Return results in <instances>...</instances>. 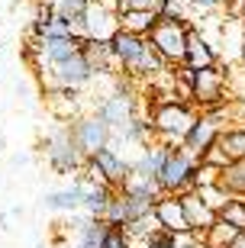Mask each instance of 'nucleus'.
<instances>
[{
  "mask_svg": "<svg viewBox=\"0 0 245 248\" xmlns=\"http://www.w3.org/2000/svg\"><path fill=\"white\" fill-rule=\"evenodd\" d=\"M110 46H113V55H116V68H123L126 78H158V74H164L171 68L158 55V48L148 42V36L129 32L123 26L110 39Z\"/></svg>",
  "mask_w": 245,
  "mask_h": 248,
  "instance_id": "nucleus-1",
  "label": "nucleus"
},
{
  "mask_svg": "<svg viewBox=\"0 0 245 248\" xmlns=\"http://www.w3.org/2000/svg\"><path fill=\"white\" fill-rule=\"evenodd\" d=\"M194 123H197V110L187 100H181V97L164 100L162 107L152 110V132H155V139H162L168 145H184V139H187Z\"/></svg>",
  "mask_w": 245,
  "mask_h": 248,
  "instance_id": "nucleus-2",
  "label": "nucleus"
},
{
  "mask_svg": "<svg viewBox=\"0 0 245 248\" xmlns=\"http://www.w3.org/2000/svg\"><path fill=\"white\" fill-rule=\"evenodd\" d=\"M46 158H49V165H52V171H58V174H81L84 171L87 155L81 152L78 139H74L71 123L55 126L46 136Z\"/></svg>",
  "mask_w": 245,
  "mask_h": 248,
  "instance_id": "nucleus-3",
  "label": "nucleus"
},
{
  "mask_svg": "<svg viewBox=\"0 0 245 248\" xmlns=\"http://www.w3.org/2000/svg\"><path fill=\"white\" fill-rule=\"evenodd\" d=\"M187 32H191V23H187V19L162 16V13H158V23H155L152 32H148V42L158 48V55L171 64V68L174 64L181 68L184 55H187Z\"/></svg>",
  "mask_w": 245,
  "mask_h": 248,
  "instance_id": "nucleus-4",
  "label": "nucleus"
},
{
  "mask_svg": "<svg viewBox=\"0 0 245 248\" xmlns=\"http://www.w3.org/2000/svg\"><path fill=\"white\" fill-rule=\"evenodd\" d=\"M197 165L200 158L191 155L184 145H174L158 171V184L164 193H187L197 187Z\"/></svg>",
  "mask_w": 245,
  "mask_h": 248,
  "instance_id": "nucleus-5",
  "label": "nucleus"
},
{
  "mask_svg": "<svg viewBox=\"0 0 245 248\" xmlns=\"http://www.w3.org/2000/svg\"><path fill=\"white\" fill-rule=\"evenodd\" d=\"M91 81H94V71H91V64H87V58H84L81 52H74V55L42 68V84L49 87V93L81 91V87H87Z\"/></svg>",
  "mask_w": 245,
  "mask_h": 248,
  "instance_id": "nucleus-6",
  "label": "nucleus"
},
{
  "mask_svg": "<svg viewBox=\"0 0 245 248\" xmlns=\"http://www.w3.org/2000/svg\"><path fill=\"white\" fill-rule=\"evenodd\" d=\"M81 174L91 177V181H103V184L119 190L123 181L132 174V161H126V158L119 155L116 145H113V139H110V145H103V148H97L94 155H87V165H84Z\"/></svg>",
  "mask_w": 245,
  "mask_h": 248,
  "instance_id": "nucleus-7",
  "label": "nucleus"
},
{
  "mask_svg": "<svg viewBox=\"0 0 245 248\" xmlns=\"http://www.w3.org/2000/svg\"><path fill=\"white\" fill-rule=\"evenodd\" d=\"M191 100L200 110L226 100V71L219 68V62L207 68H191Z\"/></svg>",
  "mask_w": 245,
  "mask_h": 248,
  "instance_id": "nucleus-8",
  "label": "nucleus"
},
{
  "mask_svg": "<svg viewBox=\"0 0 245 248\" xmlns=\"http://www.w3.org/2000/svg\"><path fill=\"white\" fill-rule=\"evenodd\" d=\"M94 110L107 120V126L113 129V136H123L126 126L136 120V97L129 93L126 81H116V91H110Z\"/></svg>",
  "mask_w": 245,
  "mask_h": 248,
  "instance_id": "nucleus-9",
  "label": "nucleus"
},
{
  "mask_svg": "<svg viewBox=\"0 0 245 248\" xmlns=\"http://www.w3.org/2000/svg\"><path fill=\"white\" fill-rule=\"evenodd\" d=\"M223 116H226V100L216 103V107L200 110L197 113V123L191 126V132H187V139H184V148H187L191 155L200 158L219 139V132H223Z\"/></svg>",
  "mask_w": 245,
  "mask_h": 248,
  "instance_id": "nucleus-10",
  "label": "nucleus"
},
{
  "mask_svg": "<svg viewBox=\"0 0 245 248\" xmlns=\"http://www.w3.org/2000/svg\"><path fill=\"white\" fill-rule=\"evenodd\" d=\"M78 32L84 39H100V42H110V39L119 32V13L107 10L100 0H91L84 7L81 19H78Z\"/></svg>",
  "mask_w": 245,
  "mask_h": 248,
  "instance_id": "nucleus-11",
  "label": "nucleus"
},
{
  "mask_svg": "<svg viewBox=\"0 0 245 248\" xmlns=\"http://www.w3.org/2000/svg\"><path fill=\"white\" fill-rule=\"evenodd\" d=\"M71 129H74V139H78V145H81L84 155H94L97 148L110 145V139H113V129L107 126V120H103L97 110L84 113V116H74Z\"/></svg>",
  "mask_w": 245,
  "mask_h": 248,
  "instance_id": "nucleus-12",
  "label": "nucleus"
},
{
  "mask_svg": "<svg viewBox=\"0 0 245 248\" xmlns=\"http://www.w3.org/2000/svg\"><path fill=\"white\" fill-rule=\"evenodd\" d=\"M155 216H158V222H162L164 229L178 232V235L194 232L191 219H187V210H184L181 193H162V197L155 200Z\"/></svg>",
  "mask_w": 245,
  "mask_h": 248,
  "instance_id": "nucleus-13",
  "label": "nucleus"
},
{
  "mask_svg": "<svg viewBox=\"0 0 245 248\" xmlns=\"http://www.w3.org/2000/svg\"><path fill=\"white\" fill-rule=\"evenodd\" d=\"M78 184H81V213L84 216H103L113 200V193L116 187L103 184V181H91V177H78Z\"/></svg>",
  "mask_w": 245,
  "mask_h": 248,
  "instance_id": "nucleus-14",
  "label": "nucleus"
},
{
  "mask_svg": "<svg viewBox=\"0 0 245 248\" xmlns=\"http://www.w3.org/2000/svg\"><path fill=\"white\" fill-rule=\"evenodd\" d=\"M168 152H171L168 142H162V139H155V142H152V139H148L146 145L139 148V158L132 161V171H136V174H146V177H158V171H162Z\"/></svg>",
  "mask_w": 245,
  "mask_h": 248,
  "instance_id": "nucleus-15",
  "label": "nucleus"
},
{
  "mask_svg": "<svg viewBox=\"0 0 245 248\" xmlns=\"http://www.w3.org/2000/svg\"><path fill=\"white\" fill-rule=\"evenodd\" d=\"M81 55L87 58L94 78L110 74L113 68H116V55H113V46H110V42H100V39H84V42H81Z\"/></svg>",
  "mask_w": 245,
  "mask_h": 248,
  "instance_id": "nucleus-16",
  "label": "nucleus"
},
{
  "mask_svg": "<svg viewBox=\"0 0 245 248\" xmlns=\"http://www.w3.org/2000/svg\"><path fill=\"white\" fill-rule=\"evenodd\" d=\"M181 200H184V210H187V219H191V226H194V232H207L213 222L219 219V213L210 206L203 197H200L197 190H187V193H181Z\"/></svg>",
  "mask_w": 245,
  "mask_h": 248,
  "instance_id": "nucleus-17",
  "label": "nucleus"
},
{
  "mask_svg": "<svg viewBox=\"0 0 245 248\" xmlns=\"http://www.w3.org/2000/svg\"><path fill=\"white\" fill-rule=\"evenodd\" d=\"M216 62H219V52L191 26V32H187V55H184V64H187V68H207V64H216Z\"/></svg>",
  "mask_w": 245,
  "mask_h": 248,
  "instance_id": "nucleus-18",
  "label": "nucleus"
},
{
  "mask_svg": "<svg viewBox=\"0 0 245 248\" xmlns=\"http://www.w3.org/2000/svg\"><path fill=\"white\" fill-rule=\"evenodd\" d=\"M42 206H46V210H55V213H74V210H81V184L74 181L71 187L42 193Z\"/></svg>",
  "mask_w": 245,
  "mask_h": 248,
  "instance_id": "nucleus-19",
  "label": "nucleus"
},
{
  "mask_svg": "<svg viewBox=\"0 0 245 248\" xmlns=\"http://www.w3.org/2000/svg\"><path fill=\"white\" fill-rule=\"evenodd\" d=\"M219 187L229 197H245V158H232L219 168Z\"/></svg>",
  "mask_w": 245,
  "mask_h": 248,
  "instance_id": "nucleus-20",
  "label": "nucleus"
},
{
  "mask_svg": "<svg viewBox=\"0 0 245 248\" xmlns=\"http://www.w3.org/2000/svg\"><path fill=\"white\" fill-rule=\"evenodd\" d=\"M155 23H158V10H123L119 13V26L139 32V36H148Z\"/></svg>",
  "mask_w": 245,
  "mask_h": 248,
  "instance_id": "nucleus-21",
  "label": "nucleus"
},
{
  "mask_svg": "<svg viewBox=\"0 0 245 248\" xmlns=\"http://www.w3.org/2000/svg\"><path fill=\"white\" fill-rule=\"evenodd\" d=\"M236 235H239V229L232 226V222L216 219L207 232H200V245H207V248H229L232 242H236Z\"/></svg>",
  "mask_w": 245,
  "mask_h": 248,
  "instance_id": "nucleus-22",
  "label": "nucleus"
},
{
  "mask_svg": "<svg viewBox=\"0 0 245 248\" xmlns=\"http://www.w3.org/2000/svg\"><path fill=\"white\" fill-rule=\"evenodd\" d=\"M216 145L223 148V155L232 161V158H245V129L242 126H232V129H223L216 139Z\"/></svg>",
  "mask_w": 245,
  "mask_h": 248,
  "instance_id": "nucleus-23",
  "label": "nucleus"
},
{
  "mask_svg": "<svg viewBox=\"0 0 245 248\" xmlns=\"http://www.w3.org/2000/svg\"><path fill=\"white\" fill-rule=\"evenodd\" d=\"M49 3H52V13H55V16H62V19H68V23H74V26H78V19H81L84 7H87L91 0H49ZM78 36H81V32H78Z\"/></svg>",
  "mask_w": 245,
  "mask_h": 248,
  "instance_id": "nucleus-24",
  "label": "nucleus"
},
{
  "mask_svg": "<svg viewBox=\"0 0 245 248\" xmlns=\"http://www.w3.org/2000/svg\"><path fill=\"white\" fill-rule=\"evenodd\" d=\"M219 219L232 222L239 232H245V197H229L226 206L219 210Z\"/></svg>",
  "mask_w": 245,
  "mask_h": 248,
  "instance_id": "nucleus-25",
  "label": "nucleus"
},
{
  "mask_svg": "<svg viewBox=\"0 0 245 248\" xmlns=\"http://www.w3.org/2000/svg\"><path fill=\"white\" fill-rule=\"evenodd\" d=\"M194 190H197L200 197H203V200H207L216 213L223 210V206H226V200H229V193L223 190V187H219V181H210V184H197Z\"/></svg>",
  "mask_w": 245,
  "mask_h": 248,
  "instance_id": "nucleus-26",
  "label": "nucleus"
},
{
  "mask_svg": "<svg viewBox=\"0 0 245 248\" xmlns=\"http://www.w3.org/2000/svg\"><path fill=\"white\" fill-rule=\"evenodd\" d=\"M103 248H132V235L126 232V226H107V235H103Z\"/></svg>",
  "mask_w": 245,
  "mask_h": 248,
  "instance_id": "nucleus-27",
  "label": "nucleus"
},
{
  "mask_svg": "<svg viewBox=\"0 0 245 248\" xmlns=\"http://www.w3.org/2000/svg\"><path fill=\"white\" fill-rule=\"evenodd\" d=\"M162 0H119V13L123 10H158Z\"/></svg>",
  "mask_w": 245,
  "mask_h": 248,
  "instance_id": "nucleus-28",
  "label": "nucleus"
},
{
  "mask_svg": "<svg viewBox=\"0 0 245 248\" xmlns=\"http://www.w3.org/2000/svg\"><path fill=\"white\" fill-rule=\"evenodd\" d=\"M194 10H203V13H210V10H219L226 0H187Z\"/></svg>",
  "mask_w": 245,
  "mask_h": 248,
  "instance_id": "nucleus-29",
  "label": "nucleus"
},
{
  "mask_svg": "<svg viewBox=\"0 0 245 248\" xmlns=\"http://www.w3.org/2000/svg\"><path fill=\"white\" fill-rule=\"evenodd\" d=\"M229 248H245V232H239V235H236V242H232Z\"/></svg>",
  "mask_w": 245,
  "mask_h": 248,
  "instance_id": "nucleus-30",
  "label": "nucleus"
},
{
  "mask_svg": "<svg viewBox=\"0 0 245 248\" xmlns=\"http://www.w3.org/2000/svg\"><path fill=\"white\" fill-rule=\"evenodd\" d=\"M239 16H242V19H245V0H242V7H239Z\"/></svg>",
  "mask_w": 245,
  "mask_h": 248,
  "instance_id": "nucleus-31",
  "label": "nucleus"
},
{
  "mask_svg": "<svg viewBox=\"0 0 245 248\" xmlns=\"http://www.w3.org/2000/svg\"><path fill=\"white\" fill-rule=\"evenodd\" d=\"M242 42H245V19H242Z\"/></svg>",
  "mask_w": 245,
  "mask_h": 248,
  "instance_id": "nucleus-32",
  "label": "nucleus"
},
{
  "mask_svg": "<svg viewBox=\"0 0 245 248\" xmlns=\"http://www.w3.org/2000/svg\"><path fill=\"white\" fill-rule=\"evenodd\" d=\"M242 62H245V42H242Z\"/></svg>",
  "mask_w": 245,
  "mask_h": 248,
  "instance_id": "nucleus-33",
  "label": "nucleus"
},
{
  "mask_svg": "<svg viewBox=\"0 0 245 248\" xmlns=\"http://www.w3.org/2000/svg\"><path fill=\"white\" fill-rule=\"evenodd\" d=\"M36 248H46V245H36Z\"/></svg>",
  "mask_w": 245,
  "mask_h": 248,
  "instance_id": "nucleus-34",
  "label": "nucleus"
},
{
  "mask_svg": "<svg viewBox=\"0 0 245 248\" xmlns=\"http://www.w3.org/2000/svg\"><path fill=\"white\" fill-rule=\"evenodd\" d=\"M200 248H207V245H200Z\"/></svg>",
  "mask_w": 245,
  "mask_h": 248,
  "instance_id": "nucleus-35",
  "label": "nucleus"
}]
</instances>
